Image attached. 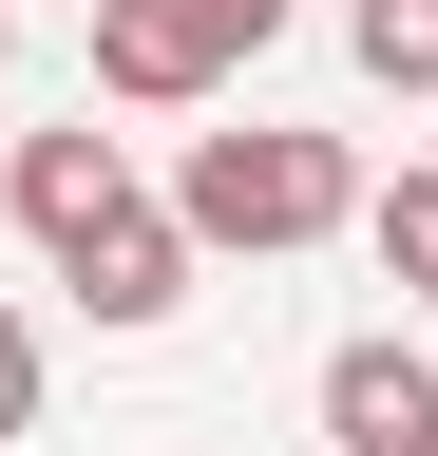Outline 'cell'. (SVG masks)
I'll list each match as a JSON object with an SVG mask.
<instances>
[{
    "label": "cell",
    "instance_id": "obj_3",
    "mask_svg": "<svg viewBox=\"0 0 438 456\" xmlns=\"http://www.w3.org/2000/svg\"><path fill=\"white\" fill-rule=\"evenodd\" d=\"M58 285H77L95 323H172V305H191V228L153 209V191H115L95 228H58Z\"/></svg>",
    "mask_w": 438,
    "mask_h": 456
},
{
    "label": "cell",
    "instance_id": "obj_5",
    "mask_svg": "<svg viewBox=\"0 0 438 456\" xmlns=\"http://www.w3.org/2000/svg\"><path fill=\"white\" fill-rule=\"evenodd\" d=\"M0 191H20V228L58 248V228H95V209L134 191V152L95 134V114H58V134H20V152H0Z\"/></svg>",
    "mask_w": 438,
    "mask_h": 456
},
{
    "label": "cell",
    "instance_id": "obj_7",
    "mask_svg": "<svg viewBox=\"0 0 438 456\" xmlns=\"http://www.w3.org/2000/svg\"><path fill=\"white\" fill-rule=\"evenodd\" d=\"M362 228H381V266H401V285H419V305H438V171H401V191H381Z\"/></svg>",
    "mask_w": 438,
    "mask_h": 456
},
{
    "label": "cell",
    "instance_id": "obj_11",
    "mask_svg": "<svg viewBox=\"0 0 438 456\" xmlns=\"http://www.w3.org/2000/svg\"><path fill=\"white\" fill-rule=\"evenodd\" d=\"M419 456H438V437H419Z\"/></svg>",
    "mask_w": 438,
    "mask_h": 456
},
{
    "label": "cell",
    "instance_id": "obj_4",
    "mask_svg": "<svg viewBox=\"0 0 438 456\" xmlns=\"http://www.w3.org/2000/svg\"><path fill=\"white\" fill-rule=\"evenodd\" d=\"M324 437H343V456H419L438 437V362H419L401 323H362L343 362H324Z\"/></svg>",
    "mask_w": 438,
    "mask_h": 456
},
{
    "label": "cell",
    "instance_id": "obj_9",
    "mask_svg": "<svg viewBox=\"0 0 438 456\" xmlns=\"http://www.w3.org/2000/svg\"><path fill=\"white\" fill-rule=\"evenodd\" d=\"M229 20H248V38H267V20H286V0H229Z\"/></svg>",
    "mask_w": 438,
    "mask_h": 456
},
{
    "label": "cell",
    "instance_id": "obj_8",
    "mask_svg": "<svg viewBox=\"0 0 438 456\" xmlns=\"http://www.w3.org/2000/svg\"><path fill=\"white\" fill-rule=\"evenodd\" d=\"M20 419H38V323L0 305V437H20Z\"/></svg>",
    "mask_w": 438,
    "mask_h": 456
},
{
    "label": "cell",
    "instance_id": "obj_1",
    "mask_svg": "<svg viewBox=\"0 0 438 456\" xmlns=\"http://www.w3.org/2000/svg\"><path fill=\"white\" fill-rule=\"evenodd\" d=\"M362 209V171H343V134H191V171H172V228L191 248H324V228Z\"/></svg>",
    "mask_w": 438,
    "mask_h": 456
},
{
    "label": "cell",
    "instance_id": "obj_10",
    "mask_svg": "<svg viewBox=\"0 0 438 456\" xmlns=\"http://www.w3.org/2000/svg\"><path fill=\"white\" fill-rule=\"evenodd\" d=\"M0 57H20V20H0Z\"/></svg>",
    "mask_w": 438,
    "mask_h": 456
},
{
    "label": "cell",
    "instance_id": "obj_2",
    "mask_svg": "<svg viewBox=\"0 0 438 456\" xmlns=\"http://www.w3.org/2000/svg\"><path fill=\"white\" fill-rule=\"evenodd\" d=\"M229 57H248V20H229V0H95V95H134V114L229 95Z\"/></svg>",
    "mask_w": 438,
    "mask_h": 456
},
{
    "label": "cell",
    "instance_id": "obj_6",
    "mask_svg": "<svg viewBox=\"0 0 438 456\" xmlns=\"http://www.w3.org/2000/svg\"><path fill=\"white\" fill-rule=\"evenodd\" d=\"M343 57L381 95H438V0H343Z\"/></svg>",
    "mask_w": 438,
    "mask_h": 456
}]
</instances>
